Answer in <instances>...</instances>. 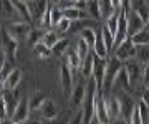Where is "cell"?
Returning <instances> with one entry per match:
<instances>
[{"mask_svg": "<svg viewBox=\"0 0 149 124\" xmlns=\"http://www.w3.org/2000/svg\"><path fill=\"white\" fill-rule=\"evenodd\" d=\"M119 104H121V118L126 121V123H131V114H133V109L136 106V103L128 93H123L119 96Z\"/></svg>", "mask_w": 149, "mask_h": 124, "instance_id": "12", "label": "cell"}, {"mask_svg": "<svg viewBox=\"0 0 149 124\" xmlns=\"http://www.w3.org/2000/svg\"><path fill=\"white\" fill-rule=\"evenodd\" d=\"M139 111H141V119H143V123L149 124V104L141 101L139 103Z\"/></svg>", "mask_w": 149, "mask_h": 124, "instance_id": "38", "label": "cell"}, {"mask_svg": "<svg viewBox=\"0 0 149 124\" xmlns=\"http://www.w3.org/2000/svg\"><path fill=\"white\" fill-rule=\"evenodd\" d=\"M5 61H7V55L3 50H0V71H2V68H3V65H5Z\"/></svg>", "mask_w": 149, "mask_h": 124, "instance_id": "43", "label": "cell"}, {"mask_svg": "<svg viewBox=\"0 0 149 124\" xmlns=\"http://www.w3.org/2000/svg\"><path fill=\"white\" fill-rule=\"evenodd\" d=\"M63 18V12L58 5H52V25L56 27V23Z\"/></svg>", "mask_w": 149, "mask_h": 124, "instance_id": "36", "label": "cell"}, {"mask_svg": "<svg viewBox=\"0 0 149 124\" xmlns=\"http://www.w3.org/2000/svg\"><path fill=\"white\" fill-rule=\"evenodd\" d=\"M47 99V96H45V93L42 91H35L33 93L32 99H30V109H33V111H37V109H40V106L43 104V101Z\"/></svg>", "mask_w": 149, "mask_h": 124, "instance_id": "30", "label": "cell"}, {"mask_svg": "<svg viewBox=\"0 0 149 124\" xmlns=\"http://www.w3.org/2000/svg\"><path fill=\"white\" fill-rule=\"evenodd\" d=\"M80 37L83 38L88 45H90L91 48H93V45H95V42H96V32L93 30V28H90V27L81 28V30H80Z\"/></svg>", "mask_w": 149, "mask_h": 124, "instance_id": "29", "label": "cell"}, {"mask_svg": "<svg viewBox=\"0 0 149 124\" xmlns=\"http://www.w3.org/2000/svg\"><path fill=\"white\" fill-rule=\"evenodd\" d=\"M126 71H128V76L131 80V85H136L138 81L143 80V71H144V66H141V63H134V61H129L128 65H124Z\"/></svg>", "mask_w": 149, "mask_h": 124, "instance_id": "15", "label": "cell"}, {"mask_svg": "<svg viewBox=\"0 0 149 124\" xmlns=\"http://www.w3.org/2000/svg\"><path fill=\"white\" fill-rule=\"evenodd\" d=\"M104 103H106L108 113L111 116V121L116 118H121V104H119V96H106L104 94Z\"/></svg>", "mask_w": 149, "mask_h": 124, "instance_id": "16", "label": "cell"}, {"mask_svg": "<svg viewBox=\"0 0 149 124\" xmlns=\"http://www.w3.org/2000/svg\"><path fill=\"white\" fill-rule=\"evenodd\" d=\"M71 20L70 18H66V17H63L61 20H60L58 23H56V30H58L60 33H66V32H70V27H71Z\"/></svg>", "mask_w": 149, "mask_h": 124, "instance_id": "37", "label": "cell"}, {"mask_svg": "<svg viewBox=\"0 0 149 124\" xmlns=\"http://www.w3.org/2000/svg\"><path fill=\"white\" fill-rule=\"evenodd\" d=\"M27 5H28L30 13H32V20L40 25V22L43 18V13L48 8L50 2L48 0H27Z\"/></svg>", "mask_w": 149, "mask_h": 124, "instance_id": "8", "label": "cell"}, {"mask_svg": "<svg viewBox=\"0 0 149 124\" xmlns=\"http://www.w3.org/2000/svg\"><path fill=\"white\" fill-rule=\"evenodd\" d=\"M0 12L5 17H18L13 0H0Z\"/></svg>", "mask_w": 149, "mask_h": 124, "instance_id": "22", "label": "cell"}, {"mask_svg": "<svg viewBox=\"0 0 149 124\" xmlns=\"http://www.w3.org/2000/svg\"><path fill=\"white\" fill-rule=\"evenodd\" d=\"M121 2H123V7H124L126 10H129L131 5H133V0H121Z\"/></svg>", "mask_w": 149, "mask_h": 124, "instance_id": "44", "label": "cell"}, {"mask_svg": "<svg viewBox=\"0 0 149 124\" xmlns=\"http://www.w3.org/2000/svg\"><path fill=\"white\" fill-rule=\"evenodd\" d=\"M28 114H30V103H28L27 98H20V101L17 104L15 113L12 114V123L15 124H22L28 119Z\"/></svg>", "mask_w": 149, "mask_h": 124, "instance_id": "9", "label": "cell"}, {"mask_svg": "<svg viewBox=\"0 0 149 124\" xmlns=\"http://www.w3.org/2000/svg\"><path fill=\"white\" fill-rule=\"evenodd\" d=\"M101 33H103V40H104L108 50H113V48H114V37H113V33L108 30L106 25H103V27H101Z\"/></svg>", "mask_w": 149, "mask_h": 124, "instance_id": "35", "label": "cell"}, {"mask_svg": "<svg viewBox=\"0 0 149 124\" xmlns=\"http://www.w3.org/2000/svg\"><path fill=\"white\" fill-rule=\"evenodd\" d=\"M98 85H96V80L91 78L88 80V85H86V94L85 99H83V114H85V119L83 123H93V118H95V103H96V93H98Z\"/></svg>", "mask_w": 149, "mask_h": 124, "instance_id": "1", "label": "cell"}, {"mask_svg": "<svg viewBox=\"0 0 149 124\" xmlns=\"http://www.w3.org/2000/svg\"><path fill=\"white\" fill-rule=\"evenodd\" d=\"M86 12L90 13V18H93V20H100V18H101L98 0H88V2H86Z\"/></svg>", "mask_w": 149, "mask_h": 124, "instance_id": "27", "label": "cell"}, {"mask_svg": "<svg viewBox=\"0 0 149 124\" xmlns=\"http://www.w3.org/2000/svg\"><path fill=\"white\" fill-rule=\"evenodd\" d=\"M5 30L10 33L15 40L22 42V40H27L28 38V33H30V30H32V23L25 22V20H23V22H18V23L15 22V23H10Z\"/></svg>", "mask_w": 149, "mask_h": 124, "instance_id": "5", "label": "cell"}, {"mask_svg": "<svg viewBox=\"0 0 149 124\" xmlns=\"http://www.w3.org/2000/svg\"><path fill=\"white\" fill-rule=\"evenodd\" d=\"M33 51L37 53L38 58H42V60H47V58H50V56L53 55L52 48H50V46H47L43 42H38V43L33 45Z\"/></svg>", "mask_w": 149, "mask_h": 124, "instance_id": "24", "label": "cell"}, {"mask_svg": "<svg viewBox=\"0 0 149 124\" xmlns=\"http://www.w3.org/2000/svg\"><path fill=\"white\" fill-rule=\"evenodd\" d=\"M58 30L56 32H53V30H47V32L43 33V38H42V42L47 46H50V48H53L55 45H56V42L60 40V37H58Z\"/></svg>", "mask_w": 149, "mask_h": 124, "instance_id": "28", "label": "cell"}, {"mask_svg": "<svg viewBox=\"0 0 149 124\" xmlns=\"http://www.w3.org/2000/svg\"><path fill=\"white\" fill-rule=\"evenodd\" d=\"M111 121V116L108 113L106 103H104V93L103 89H98L96 93V103H95V118H93V123H109Z\"/></svg>", "mask_w": 149, "mask_h": 124, "instance_id": "3", "label": "cell"}, {"mask_svg": "<svg viewBox=\"0 0 149 124\" xmlns=\"http://www.w3.org/2000/svg\"><path fill=\"white\" fill-rule=\"evenodd\" d=\"M136 56H138L141 65H148L149 63V45H139L138 51H136Z\"/></svg>", "mask_w": 149, "mask_h": 124, "instance_id": "32", "label": "cell"}, {"mask_svg": "<svg viewBox=\"0 0 149 124\" xmlns=\"http://www.w3.org/2000/svg\"><path fill=\"white\" fill-rule=\"evenodd\" d=\"M98 3H100V13H101L103 20H108L116 12L114 5L111 3V0H98Z\"/></svg>", "mask_w": 149, "mask_h": 124, "instance_id": "21", "label": "cell"}, {"mask_svg": "<svg viewBox=\"0 0 149 124\" xmlns=\"http://www.w3.org/2000/svg\"><path fill=\"white\" fill-rule=\"evenodd\" d=\"M123 66H124V65H123V60L118 58L116 55H113L111 58L108 60V63H106V73H104V81H103V88H104L106 91L113 88V83H114L118 73L121 71Z\"/></svg>", "mask_w": 149, "mask_h": 124, "instance_id": "2", "label": "cell"}, {"mask_svg": "<svg viewBox=\"0 0 149 124\" xmlns=\"http://www.w3.org/2000/svg\"><path fill=\"white\" fill-rule=\"evenodd\" d=\"M40 116H42V119H45V121H53L56 116H58V109H56V104H55L53 99H50V98H47L45 101H43V104L40 106Z\"/></svg>", "mask_w": 149, "mask_h": 124, "instance_id": "13", "label": "cell"}, {"mask_svg": "<svg viewBox=\"0 0 149 124\" xmlns=\"http://www.w3.org/2000/svg\"><path fill=\"white\" fill-rule=\"evenodd\" d=\"M74 2H76V3H78V2H81V0H74Z\"/></svg>", "mask_w": 149, "mask_h": 124, "instance_id": "48", "label": "cell"}, {"mask_svg": "<svg viewBox=\"0 0 149 124\" xmlns=\"http://www.w3.org/2000/svg\"><path fill=\"white\" fill-rule=\"evenodd\" d=\"M141 101H144L146 104H149V86L144 88V91H143V98H141Z\"/></svg>", "mask_w": 149, "mask_h": 124, "instance_id": "42", "label": "cell"}, {"mask_svg": "<svg viewBox=\"0 0 149 124\" xmlns=\"http://www.w3.org/2000/svg\"><path fill=\"white\" fill-rule=\"evenodd\" d=\"M106 58H101L93 53V78L96 80V85L100 89H103V81H104V73H106Z\"/></svg>", "mask_w": 149, "mask_h": 124, "instance_id": "6", "label": "cell"}, {"mask_svg": "<svg viewBox=\"0 0 149 124\" xmlns=\"http://www.w3.org/2000/svg\"><path fill=\"white\" fill-rule=\"evenodd\" d=\"M91 46L88 43H86L85 40L80 37V40H78V45H76V51H78V55H80V60H81V63H83V60L88 56V55L91 53Z\"/></svg>", "mask_w": 149, "mask_h": 124, "instance_id": "31", "label": "cell"}, {"mask_svg": "<svg viewBox=\"0 0 149 124\" xmlns=\"http://www.w3.org/2000/svg\"><path fill=\"white\" fill-rule=\"evenodd\" d=\"M133 2H134V0H133Z\"/></svg>", "mask_w": 149, "mask_h": 124, "instance_id": "50", "label": "cell"}, {"mask_svg": "<svg viewBox=\"0 0 149 124\" xmlns=\"http://www.w3.org/2000/svg\"><path fill=\"white\" fill-rule=\"evenodd\" d=\"M111 3L114 5V8H116V10H119V8L123 7V2H121V0H111Z\"/></svg>", "mask_w": 149, "mask_h": 124, "instance_id": "45", "label": "cell"}, {"mask_svg": "<svg viewBox=\"0 0 149 124\" xmlns=\"http://www.w3.org/2000/svg\"><path fill=\"white\" fill-rule=\"evenodd\" d=\"M131 40H133V43L136 46H139V45H149V30L148 28H143V30L136 32L134 35H131Z\"/></svg>", "mask_w": 149, "mask_h": 124, "instance_id": "23", "label": "cell"}, {"mask_svg": "<svg viewBox=\"0 0 149 124\" xmlns=\"http://www.w3.org/2000/svg\"><path fill=\"white\" fill-rule=\"evenodd\" d=\"M60 78H61V88H63L65 98H71V91H73V75H71V68L68 63H63L61 71H60Z\"/></svg>", "mask_w": 149, "mask_h": 124, "instance_id": "10", "label": "cell"}, {"mask_svg": "<svg viewBox=\"0 0 149 124\" xmlns=\"http://www.w3.org/2000/svg\"><path fill=\"white\" fill-rule=\"evenodd\" d=\"M22 76H23V71L20 68H13V70L8 73V76L5 78V88H10V89H17L18 85H20L22 81Z\"/></svg>", "mask_w": 149, "mask_h": 124, "instance_id": "18", "label": "cell"}, {"mask_svg": "<svg viewBox=\"0 0 149 124\" xmlns=\"http://www.w3.org/2000/svg\"><path fill=\"white\" fill-rule=\"evenodd\" d=\"M136 51H138V46L133 43L131 37H128L126 40H123L118 46H114V55H116L118 58H121L123 61L131 60L133 56H136Z\"/></svg>", "mask_w": 149, "mask_h": 124, "instance_id": "4", "label": "cell"}, {"mask_svg": "<svg viewBox=\"0 0 149 124\" xmlns=\"http://www.w3.org/2000/svg\"><path fill=\"white\" fill-rule=\"evenodd\" d=\"M17 48H18V40H15L7 30H3V32H2V50L5 51L7 60L15 61Z\"/></svg>", "mask_w": 149, "mask_h": 124, "instance_id": "7", "label": "cell"}, {"mask_svg": "<svg viewBox=\"0 0 149 124\" xmlns=\"http://www.w3.org/2000/svg\"><path fill=\"white\" fill-rule=\"evenodd\" d=\"M119 88L121 91H129L131 89V80H129V76H128V71H126V68L123 66L121 68V71L118 73V76H116V80H114V83H113V88Z\"/></svg>", "mask_w": 149, "mask_h": 124, "instance_id": "17", "label": "cell"}, {"mask_svg": "<svg viewBox=\"0 0 149 124\" xmlns=\"http://www.w3.org/2000/svg\"><path fill=\"white\" fill-rule=\"evenodd\" d=\"M66 63H68V66L71 68V70H74V68H80L81 66V60H80V55H78V51L76 50H66Z\"/></svg>", "mask_w": 149, "mask_h": 124, "instance_id": "25", "label": "cell"}, {"mask_svg": "<svg viewBox=\"0 0 149 124\" xmlns=\"http://www.w3.org/2000/svg\"><path fill=\"white\" fill-rule=\"evenodd\" d=\"M5 119H8V111H7L5 99L2 98V94H0V123H3Z\"/></svg>", "mask_w": 149, "mask_h": 124, "instance_id": "39", "label": "cell"}, {"mask_svg": "<svg viewBox=\"0 0 149 124\" xmlns=\"http://www.w3.org/2000/svg\"><path fill=\"white\" fill-rule=\"evenodd\" d=\"M131 124H143L141 111H139V104H136L134 109H133V114H131Z\"/></svg>", "mask_w": 149, "mask_h": 124, "instance_id": "40", "label": "cell"}, {"mask_svg": "<svg viewBox=\"0 0 149 124\" xmlns=\"http://www.w3.org/2000/svg\"><path fill=\"white\" fill-rule=\"evenodd\" d=\"M81 75L83 78H91L93 76V53H90L81 63Z\"/></svg>", "mask_w": 149, "mask_h": 124, "instance_id": "26", "label": "cell"}, {"mask_svg": "<svg viewBox=\"0 0 149 124\" xmlns=\"http://www.w3.org/2000/svg\"><path fill=\"white\" fill-rule=\"evenodd\" d=\"M144 28H148V30H149V20L146 22V27H144Z\"/></svg>", "mask_w": 149, "mask_h": 124, "instance_id": "47", "label": "cell"}, {"mask_svg": "<svg viewBox=\"0 0 149 124\" xmlns=\"http://www.w3.org/2000/svg\"><path fill=\"white\" fill-rule=\"evenodd\" d=\"M144 27H146V22L138 15V12L133 10V8H129L128 10V37L134 35L139 30H143Z\"/></svg>", "mask_w": 149, "mask_h": 124, "instance_id": "11", "label": "cell"}, {"mask_svg": "<svg viewBox=\"0 0 149 124\" xmlns=\"http://www.w3.org/2000/svg\"><path fill=\"white\" fill-rule=\"evenodd\" d=\"M66 50H68V40L60 38L58 42H56V45L52 48V51H53V55H56V56H61L63 53H66Z\"/></svg>", "mask_w": 149, "mask_h": 124, "instance_id": "34", "label": "cell"}, {"mask_svg": "<svg viewBox=\"0 0 149 124\" xmlns=\"http://www.w3.org/2000/svg\"><path fill=\"white\" fill-rule=\"evenodd\" d=\"M43 30L42 28H38V27H35V28H32V30H30V33H28V43L32 45H35V43H38V42H42V38H43Z\"/></svg>", "mask_w": 149, "mask_h": 124, "instance_id": "33", "label": "cell"}, {"mask_svg": "<svg viewBox=\"0 0 149 124\" xmlns=\"http://www.w3.org/2000/svg\"><path fill=\"white\" fill-rule=\"evenodd\" d=\"M86 2H88V0H86Z\"/></svg>", "mask_w": 149, "mask_h": 124, "instance_id": "49", "label": "cell"}, {"mask_svg": "<svg viewBox=\"0 0 149 124\" xmlns=\"http://www.w3.org/2000/svg\"><path fill=\"white\" fill-rule=\"evenodd\" d=\"M48 2H50L52 5H58V3H60V2H61V0H48Z\"/></svg>", "mask_w": 149, "mask_h": 124, "instance_id": "46", "label": "cell"}, {"mask_svg": "<svg viewBox=\"0 0 149 124\" xmlns=\"http://www.w3.org/2000/svg\"><path fill=\"white\" fill-rule=\"evenodd\" d=\"M93 51H95V55L101 56V58H106L108 53H109V50H108L106 43H104V40H103L101 30L96 32V42H95V45H93Z\"/></svg>", "mask_w": 149, "mask_h": 124, "instance_id": "19", "label": "cell"}, {"mask_svg": "<svg viewBox=\"0 0 149 124\" xmlns=\"http://www.w3.org/2000/svg\"><path fill=\"white\" fill-rule=\"evenodd\" d=\"M143 83L146 86H149V63L144 65V71H143Z\"/></svg>", "mask_w": 149, "mask_h": 124, "instance_id": "41", "label": "cell"}, {"mask_svg": "<svg viewBox=\"0 0 149 124\" xmlns=\"http://www.w3.org/2000/svg\"><path fill=\"white\" fill-rule=\"evenodd\" d=\"M85 80L86 78H83V81H80V83L73 88V91H71V103H73V106L76 109L83 106V99H85V94H86Z\"/></svg>", "mask_w": 149, "mask_h": 124, "instance_id": "14", "label": "cell"}, {"mask_svg": "<svg viewBox=\"0 0 149 124\" xmlns=\"http://www.w3.org/2000/svg\"><path fill=\"white\" fill-rule=\"evenodd\" d=\"M13 3H15V8L18 12V15L28 23H33L32 20V13L28 10V5H27V0H13Z\"/></svg>", "mask_w": 149, "mask_h": 124, "instance_id": "20", "label": "cell"}]
</instances>
